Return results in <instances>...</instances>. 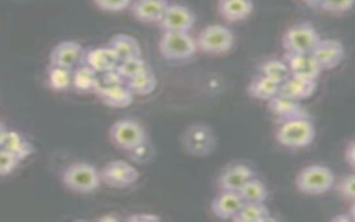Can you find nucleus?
Listing matches in <instances>:
<instances>
[{
  "mask_svg": "<svg viewBox=\"0 0 355 222\" xmlns=\"http://www.w3.org/2000/svg\"><path fill=\"white\" fill-rule=\"evenodd\" d=\"M133 0H94V4L104 11H110V12H116V11H122L126 10L128 7H130Z\"/></svg>",
  "mask_w": 355,
  "mask_h": 222,
  "instance_id": "obj_35",
  "label": "nucleus"
},
{
  "mask_svg": "<svg viewBox=\"0 0 355 222\" xmlns=\"http://www.w3.org/2000/svg\"><path fill=\"white\" fill-rule=\"evenodd\" d=\"M128 221H158L159 216L158 215H153V214H137V215H132L126 218Z\"/></svg>",
  "mask_w": 355,
  "mask_h": 222,
  "instance_id": "obj_38",
  "label": "nucleus"
},
{
  "mask_svg": "<svg viewBox=\"0 0 355 222\" xmlns=\"http://www.w3.org/2000/svg\"><path fill=\"white\" fill-rule=\"evenodd\" d=\"M85 64L92 67L96 72L103 74V72L115 69L119 64V58L115 54V51L107 44L103 47L86 50Z\"/></svg>",
  "mask_w": 355,
  "mask_h": 222,
  "instance_id": "obj_19",
  "label": "nucleus"
},
{
  "mask_svg": "<svg viewBox=\"0 0 355 222\" xmlns=\"http://www.w3.org/2000/svg\"><path fill=\"white\" fill-rule=\"evenodd\" d=\"M122 83H126V82L116 68L100 74V85L103 86H114V85H122Z\"/></svg>",
  "mask_w": 355,
  "mask_h": 222,
  "instance_id": "obj_36",
  "label": "nucleus"
},
{
  "mask_svg": "<svg viewBox=\"0 0 355 222\" xmlns=\"http://www.w3.org/2000/svg\"><path fill=\"white\" fill-rule=\"evenodd\" d=\"M268 108L270 114L277 121L298 118V117H308V112L301 105L298 100H294L288 96L277 93L270 100H268Z\"/></svg>",
  "mask_w": 355,
  "mask_h": 222,
  "instance_id": "obj_13",
  "label": "nucleus"
},
{
  "mask_svg": "<svg viewBox=\"0 0 355 222\" xmlns=\"http://www.w3.org/2000/svg\"><path fill=\"white\" fill-rule=\"evenodd\" d=\"M259 74L276 80L277 83H283L290 75V68L287 65V62L283 60H266L259 65Z\"/></svg>",
  "mask_w": 355,
  "mask_h": 222,
  "instance_id": "obj_28",
  "label": "nucleus"
},
{
  "mask_svg": "<svg viewBox=\"0 0 355 222\" xmlns=\"http://www.w3.org/2000/svg\"><path fill=\"white\" fill-rule=\"evenodd\" d=\"M6 130H7V128H4V126L0 123V143H1V140H3V136H4Z\"/></svg>",
  "mask_w": 355,
  "mask_h": 222,
  "instance_id": "obj_40",
  "label": "nucleus"
},
{
  "mask_svg": "<svg viewBox=\"0 0 355 222\" xmlns=\"http://www.w3.org/2000/svg\"><path fill=\"white\" fill-rule=\"evenodd\" d=\"M254 10L252 0H219L218 11L222 18L230 22H239L251 15Z\"/></svg>",
  "mask_w": 355,
  "mask_h": 222,
  "instance_id": "obj_21",
  "label": "nucleus"
},
{
  "mask_svg": "<svg viewBox=\"0 0 355 222\" xmlns=\"http://www.w3.org/2000/svg\"><path fill=\"white\" fill-rule=\"evenodd\" d=\"M21 160L11 151L0 147V175H8L15 171Z\"/></svg>",
  "mask_w": 355,
  "mask_h": 222,
  "instance_id": "obj_32",
  "label": "nucleus"
},
{
  "mask_svg": "<svg viewBox=\"0 0 355 222\" xmlns=\"http://www.w3.org/2000/svg\"><path fill=\"white\" fill-rule=\"evenodd\" d=\"M345 162L355 171V139H352L344 151Z\"/></svg>",
  "mask_w": 355,
  "mask_h": 222,
  "instance_id": "obj_37",
  "label": "nucleus"
},
{
  "mask_svg": "<svg viewBox=\"0 0 355 222\" xmlns=\"http://www.w3.org/2000/svg\"><path fill=\"white\" fill-rule=\"evenodd\" d=\"M108 46L115 51L119 61L135 58V57H141V47H140L139 42L126 33L114 35L110 39Z\"/></svg>",
  "mask_w": 355,
  "mask_h": 222,
  "instance_id": "obj_23",
  "label": "nucleus"
},
{
  "mask_svg": "<svg viewBox=\"0 0 355 222\" xmlns=\"http://www.w3.org/2000/svg\"><path fill=\"white\" fill-rule=\"evenodd\" d=\"M108 136L115 147L125 151H132L147 143L144 126L139 121L130 118L115 121L108 130Z\"/></svg>",
  "mask_w": 355,
  "mask_h": 222,
  "instance_id": "obj_3",
  "label": "nucleus"
},
{
  "mask_svg": "<svg viewBox=\"0 0 355 222\" xmlns=\"http://www.w3.org/2000/svg\"><path fill=\"white\" fill-rule=\"evenodd\" d=\"M1 148H6L15 154L21 161L29 157L33 153V146L19 133L15 130H6L3 140L0 143Z\"/></svg>",
  "mask_w": 355,
  "mask_h": 222,
  "instance_id": "obj_25",
  "label": "nucleus"
},
{
  "mask_svg": "<svg viewBox=\"0 0 355 222\" xmlns=\"http://www.w3.org/2000/svg\"><path fill=\"white\" fill-rule=\"evenodd\" d=\"M139 176V169L123 160L110 161L100 169L101 183L115 189H123L136 183Z\"/></svg>",
  "mask_w": 355,
  "mask_h": 222,
  "instance_id": "obj_8",
  "label": "nucleus"
},
{
  "mask_svg": "<svg viewBox=\"0 0 355 222\" xmlns=\"http://www.w3.org/2000/svg\"><path fill=\"white\" fill-rule=\"evenodd\" d=\"M196 42L198 50L207 54H223L233 47L234 36L227 26L212 24L201 29Z\"/></svg>",
  "mask_w": 355,
  "mask_h": 222,
  "instance_id": "obj_7",
  "label": "nucleus"
},
{
  "mask_svg": "<svg viewBox=\"0 0 355 222\" xmlns=\"http://www.w3.org/2000/svg\"><path fill=\"white\" fill-rule=\"evenodd\" d=\"M62 185L79 194H89L96 191L101 185L100 171L85 161H76L67 165L61 173Z\"/></svg>",
  "mask_w": 355,
  "mask_h": 222,
  "instance_id": "obj_2",
  "label": "nucleus"
},
{
  "mask_svg": "<svg viewBox=\"0 0 355 222\" xmlns=\"http://www.w3.org/2000/svg\"><path fill=\"white\" fill-rule=\"evenodd\" d=\"M182 146L186 153L196 157H204L214 150L215 135L208 125L194 123L184 130Z\"/></svg>",
  "mask_w": 355,
  "mask_h": 222,
  "instance_id": "obj_9",
  "label": "nucleus"
},
{
  "mask_svg": "<svg viewBox=\"0 0 355 222\" xmlns=\"http://www.w3.org/2000/svg\"><path fill=\"white\" fill-rule=\"evenodd\" d=\"M94 93L98 96L103 104L112 108H125L130 105L135 99V94L130 92L126 83L114 85V86L98 85Z\"/></svg>",
  "mask_w": 355,
  "mask_h": 222,
  "instance_id": "obj_17",
  "label": "nucleus"
},
{
  "mask_svg": "<svg viewBox=\"0 0 355 222\" xmlns=\"http://www.w3.org/2000/svg\"><path fill=\"white\" fill-rule=\"evenodd\" d=\"M316 90V80H309L298 76L290 75L282 85H280V92L284 96H288L294 100H305L311 97Z\"/></svg>",
  "mask_w": 355,
  "mask_h": 222,
  "instance_id": "obj_20",
  "label": "nucleus"
},
{
  "mask_svg": "<svg viewBox=\"0 0 355 222\" xmlns=\"http://www.w3.org/2000/svg\"><path fill=\"white\" fill-rule=\"evenodd\" d=\"M247 92L254 99L268 101L280 92V83L262 74H258L251 79Z\"/></svg>",
  "mask_w": 355,
  "mask_h": 222,
  "instance_id": "obj_24",
  "label": "nucleus"
},
{
  "mask_svg": "<svg viewBox=\"0 0 355 222\" xmlns=\"http://www.w3.org/2000/svg\"><path fill=\"white\" fill-rule=\"evenodd\" d=\"M158 49L166 60H186L198 50L196 39L189 32H169L161 35Z\"/></svg>",
  "mask_w": 355,
  "mask_h": 222,
  "instance_id": "obj_6",
  "label": "nucleus"
},
{
  "mask_svg": "<svg viewBox=\"0 0 355 222\" xmlns=\"http://www.w3.org/2000/svg\"><path fill=\"white\" fill-rule=\"evenodd\" d=\"M284 61L287 62L290 72L293 76L316 80L319 75L323 72L312 54H284Z\"/></svg>",
  "mask_w": 355,
  "mask_h": 222,
  "instance_id": "obj_14",
  "label": "nucleus"
},
{
  "mask_svg": "<svg viewBox=\"0 0 355 222\" xmlns=\"http://www.w3.org/2000/svg\"><path fill=\"white\" fill-rule=\"evenodd\" d=\"M355 0H323L320 8L329 12H344L352 8Z\"/></svg>",
  "mask_w": 355,
  "mask_h": 222,
  "instance_id": "obj_34",
  "label": "nucleus"
},
{
  "mask_svg": "<svg viewBox=\"0 0 355 222\" xmlns=\"http://www.w3.org/2000/svg\"><path fill=\"white\" fill-rule=\"evenodd\" d=\"M239 194L244 203H265L268 197V189L263 182L254 176L239 190Z\"/></svg>",
  "mask_w": 355,
  "mask_h": 222,
  "instance_id": "obj_29",
  "label": "nucleus"
},
{
  "mask_svg": "<svg viewBox=\"0 0 355 222\" xmlns=\"http://www.w3.org/2000/svg\"><path fill=\"white\" fill-rule=\"evenodd\" d=\"M319 40L320 36L315 26L308 22H301L290 26L284 32L282 37V46L286 53L311 54Z\"/></svg>",
  "mask_w": 355,
  "mask_h": 222,
  "instance_id": "obj_5",
  "label": "nucleus"
},
{
  "mask_svg": "<svg viewBox=\"0 0 355 222\" xmlns=\"http://www.w3.org/2000/svg\"><path fill=\"white\" fill-rule=\"evenodd\" d=\"M49 85L55 92H65L72 87V69L50 65Z\"/></svg>",
  "mask_w": 355,
  "mask_h": 222,
  "instance_id": "obj_30",
  "label": "nucleus"
},
{
  "mask_svg": "<svg viewBox=\"0 0 355 222\" xmlns=\"http://www.w3.org/2000/svg\"><path fill=\"white\" fill-rule=\"evenodd\" d=\"M100 85V74L87 64H82L72 71V89L80 93H94Z\"/></svg>",
  "mask_w": 355,
  "mask_h": 222,
  "instance_id": "obj_22",
  "label": "nucleus"
},
{
  "mask_svg": "<svg viewBox=\"0 0 355 222\" xmlns=\"http://www.w3.org/2000/svg\"><path fill=\"white\" fill-rule=\"evenodd\" d=\"M322 1L323 0H302L304 4H306L308 7H312V8H320Z\"/></svg>",
  "mask_w": 355,
  "mask_h": 222,
  "instance_id": "obj_39",
  "label": "nucleus"
},
{
  "mask_svg": "<svg viewBox=\"0 0 355 222\" xmlns=\"http://www.w3.org/2000/svg\"><path fill=\"white\" fill-rule=\"evenodd\" d=\"M118 72L122 75V78L126 80L137 76L139 74H143L150 68V65L146 62V60H143V57H135V58H129V60H123L119 61L118 67H116Z\"/></svg>",
  "mask_w": 355,
  "mask_h": 222,
  "instance_id": "obj_31",
  "label": "nucleus"
},
{
  "mask_svg": "<svg viewBox=\"0 0 355 222\" xmlns=\"http://www.w3.org/2000/svg\"><path fill=\"white\" fill-rule=\"evenodd\" d=\"M157 76L151 69L139 74L137 76L126 80V86L130 89V92L135 96H147L151 94L157 87Z\"/></svg>",
  "mask_w": 355,
  "mask_h": 222,
  "instance_id": "obj_27",
  "label": "nucleus"
},
{
  "mask_svg": "<svg viewBox=\"0 0 355 222\" xmlns=\"http://www.w3.org/2000/svg\"><path fill=\"white\" fill-rule=\"evenodd\" d=\"M255 176V172L244 165V164H234L227 166L218 179V185L220 190L229 191H239L250 179Z\"/></svg>",
  "mask_w": 355,
  "mask_h": 222,
  "instance_id": "obj_16",
  "label": "nucleus"
},
{
  "mask_svg": "<svg viewBox=\"0 0 355 222\" xmlns=\"http://www.w3.org/2000/svg\"><path fill=\"white\" fill-rule=\"evenodd\" d=\"M337 191L343 197L355 201V173H349L341 178L340 182L337 183Z\"/></svg>",
  "mask_w": 355,
  "mask_h": 222,
  "instance_id": "obj_33",
  "label": "nucleus"
},
{
  "mask_svg": "<svg viewBox=\"0 0 355 222\" xmlns=\"http://www.w3.org/2000/svg\"><path fill=\"white\" fill-rule=\"evenodd\" d=\"M86 50L73 40H64L55 44L49 56L50 65L62 67L68 69H75L76 67L85 64Z\"/></svg>",
  "mask_w": 355,
  "mask_h": 222,
  "instance_id": "obj_10",
  "label": "nucleus"
},
{
  "mask_svg": "<svg viewBox=\"0 0 355 222\" xmlns=\"http://www.w3.org/2000/svg\"><path fill=\"white\" fill-rule=\"evenodd\" d=\"M243 204L244 201L239 191L220 190V193L211 203V211L220 219H234Z\"/></svg>",
  "mask_w": 355,
  "mask_h": 222,
  "instance_id": "obj_15",
  "label": "nucleus"
},
{
  "mask_svg": "<svg viewBox=\"0 0 355 222\" xmlns=\"http://www.w3.org/2000/svg\"><path fill=\"white\" fill-rule=\"evenodd\" d=\"M334 185V173L329 166L313 164L302 168L297 178L295 186L305 194H323L329 191Z\"/></svg>",
  "mask_w": 355,
  "mask_h": 222,
  "instance_id": "obj_4",
  "label": "nucleus"
},
{
  "mask_svg": "<svg viewBox=\"0 0 355 222\" xmlns=\"http://www.w3.org/2000/svg\"><path fill=\"white\" fill-rule=\"evenodd\" d=\"M311 54L322 71H329L344 60V47L338 40L320 39Z\"/></svg>",
  "mask_w": 355,
  "mask_h": 222,
  "instance_id": "obj_12",
  "label": "nucleus"
},
{
  "mask_svg": "<svg viewBox=\"0 0 355 222\" xmlns=\"http://www.w3.org/2000/svg\"><path fill=\"white\" fill-rule=\"evenodd\" d=\"M196 15L190 8L183 4H169L162 19L159 21L161 29L169 32H190L194 26Z\"/></svg>",
  "mask_w": 355,
  "mask_h": 222,
  "instance_id": "obj_11",
  "label": "nucleus"
},
{
  "mask_svg": "<svg viewBox=\"0 0 355 222\" xmlns=\"http://www.w3.org/2000/svg\"><path fill=\"white\" fill-rule=\"evenodd\" d=\"M168 6V0H135L130 4V12L141 22H159Z\"/></svg>",
  "mask_w": 355,
  "mask_h": 222,
  "instance_id": "obj_18",
  "label": "nucleus"
},
{
  "mask_svg": "<svg viewBox=\"0 0 355 222\" xmlns=\"http://www.w3.org/2000/svg\"><path fill=\"white\" fill-rule=\"evenodd\" d=\"M236 222H268L275 221L268 207L263 203H244L239 214L234 216Z\"/></svg>",
  "mask_w": 355,
  "mask_h": 222,
  "instance_id": "obj_26",
  "label": "nucleus"
},
{
  "mask_svg": "<svg viewBox=\"0 0 355 222\" xmlns=\"http://www.w3.org/2000/svg\"><path fill=\"white\" fill-rule=\"evenodd\" d=\"M315 126L309 117H298L279 121L275 137L287 148H304L315 140Z\"/></svg>",
  "mask_w": 355,
  "mask_h": 222,
  "instance_id": "obj_1",
  "label": "nucleus"
}]
</instances>
